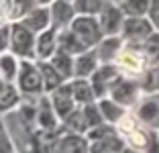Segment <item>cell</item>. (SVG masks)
<instances>
[{"label": "cell", "mask_w": 159, "mask_h": 153, "mask_svg": "<svg viewBox=\"0 0 159 153\" xmlns=\"http://www.w3.org/2000/svg\"><path fill=\"white\" fill-rule=\"evenodd\" d=\"M100 57L96 49H90L74 59V80H90L100 67Z\"/></svg>", "instance_id": "cell-10"}, {"label": "cell", "mask_w": 159, "mask_h": 153, "mask_svg": "<svg viewBox=\"0 0 159 153\" xmlns=\"http://www.w3.org/2000/svg\"><path fill=\"white\" fill-rule=\"evenodd\" d=\"M98 106H100V112H102V116H104V123H108V125L116 127L126 116V108L120 106L118 102H114L112 98H102V100H98Z\"/></svg>", "instance_id": "cell-18"}, {"label": "cell", "mask_w": 159, "mask_h": 153, "mask_svg": "<svg viewBox=\"0 0 159 153\" xmlns=\"http://www.w3.org/2000/svg\"><path fill=\"white\" fill-rule=\"evenodd\" d=\"M157 80H159V72H157Z\"/></svg>", "instance_id": "cell-38"}, {"label": "cell", "mask_w": 159, "mask_h": 153, "mask_svg": "<svg viewBox=\"0 0 159 153\" xmlns=\"http://www.w3.org/2000/svg\"><path fill=\"white\" fill-rule=\"evenodd\" d=\"M122 153H141L139 149H133V147H129V145H126L125 149H122Z\"/></svg>", "instance_id": "cell-35"}, {"label": "cell", "mask_w": 159, "mask_h": 153, "mask_svg": "<svg viewBox=\"0 0 159 153\" xmlns=\"http://www.w3.org/2000/svg\"><path fill=\"white\" fill-rule=\"evenodd\" d=\"M41 141V153H90V141L86 135H75L61 129L53 135H45Z\"/></svg>", "instance_id": "cell-1"}, {"label": "cell", "mask_w": 159, "mask_h": 153, "mask_svg": "<svg viewBox=\"0 0 159 153\" xmlns=\"http://www.w3.org/2000/svg\"><path fill=\"white\" fill-rule=\"evenodd\" d=\"M137 118L141 123H147V125H153L159 121V104L155 100H147L143 102L137 110Z\"/></svg>", "instance_id": "cell-26"}, {"label": "cell", "mask_w": 159, "mask_h": 153, "mask_svg": "<svg viewBox=\"0 0 159 153\" xmlns=\"http://www.w3.org/2000/svg\"><path fill=\"white\" fill-rule=\"evenodd\" d=\"M70 31L74 33L88 49L98 47L100 43H102V39H104L102 27H100V23H98L96 16H75V21L71 23Z\"/></svg>", "instance_id": "cell-4"}, {"label": "cell", "mask_w": 159, "mask_h": 153, "mask_svg": "<svg viewBox=\"0 0 159 153\" xmlns=\"http://www.w3.org/2000/svg\"><path fill=\"white\" fill-rule=\"evenodd\" d=\"M137 94H139V90H137V84L131 82V80H125L120 78L116 84L112 86V90H110V94H108V98H112L114 102H118L120 106H131L133 102L137 100Z\"/></svg>", "instance_id": "cell-13"}, {"label": "cell", "mask_w": 159, "mask_h": 153, "mask_svg": "<svg viewBox=\"0 0 159 153\" xmlns=\"http://www.w3.org/2000/svg\"><path fill=\"white\" fill-rule=\"evenodd\" d=\"M20 23L27 29H31L35 35H41L47 29H53L51 27V14H49V8H45V6H37L35 10H31Z\"/></svg>", "instance_id": "cell-14"}, {"label": "cell", "mask_w": 159, "mask_h": 153, "mask_svg": "<svg viewBox=\"0 0 159 153\" xmlns=\"http://www.w3.org/2000/svg\"><path fill=\"white\" fill-rule=\"evenodd\" d=\"M35 2H37V6H45V8H49L55 0H35Z\"/></svg>", "instance_id": "cell-34"}, {"label": "cell", "mask_w": 159, "mask_h": 153, "mask_svg": "<svg viewBox=\"0 0 159 153\" xmlns=\"http://www.w3.org/2000/svg\"><path fill=\"white\" fill-rule=\"evenodd\" d=\"M37 63H39V70H41L43 90H45V94L55 92L59 86H63V84H66V80H63L59 74H57V70L53 67L51 63H49V61H37Z\"/></svg>", "instance_id": "cell-19"}, {"label": "cell", "mask_w": 159, "mask_h": 153, "mask_svg": "<svg viewBox=\"0 0 159 153\" xmlns=\"http://www.w3.org/2000/svg\"><path fill=\"white\" fill-rule=\"evenodd\" d=\"M10 53L19 59H35V47H37V35L23 23H10Z\"/></svg>", "instance_id": "cell-3"}, {"label": "cell", "mask_w": 159, "mask_h": 153, "mask_svg": "<svg viewBox=\"0 0 159 153\" xmlns=\"http://www.w3.org/2000/svg\"><path fill=\"white\" fill-rule=\"evenodd\" d=\"M47 96H49V100H51L57 116L61 118V123L66 121L67 116L78 108V102H75V98H74V92H71V84L70 82H66L63 86H59L55 92L47 94Z\"/></svg>", "instance_id": "cell-7"}, {"label": "cell", "mask_w": 159, "mask_h": 153, "mask_svg": "<svg viewBox=\"0 0 159 153\" xmlns=\"http://www.w3.org/2000/svg\"><path fill=\"white\" fill-rule=\"evenodd\" d=\"M67 2H75V0H67Z\"/></svg>", "instance_id": "cell-37"}, {"label": "cell", "mask_w": 159, "mask_h": 153, "mask_svg": "<svg viewBox=\"0 0 159 153\" xmlns=\"http://www.w3.org/2000/svg\"><path fill=\"white\" fill-rule=\"evenodd\" d=\"M122 51V41L118 37H106L102 39V43L98 45L96 53L100 57V63H110V61H116L118 53Z\"/></svg>", "instance_id": "cell-22"}, {"label": "cell", "mask_w": 159, "mask_h": 153, "mask_svg": "<svg viewBox=\"0 0 159 153\" xmlns=\"http://www.w3.org/2000/svg\"><path fill=\"white\" fill-rule=\"evenodd\" d=\"M143 51H145V59L151 61V63H157L159 61V35H151L149 39L143 45Z\"/></svg>", "instance_id": "cell-29"}, {"label": "cell", "mask_w": 159, "mask_h": 153, "mask_svg": "<svg viewBox=\"0 0 159 153\" xmlns=\"http://www.w3.org/2000/svg\"><path fill=\"white\" fill-rule=\"evenodd\" d=\"M122 33L129 41H147L151 37V23H147L145 19H126Z\"/></svg>", "instance_id": "cell-16"}, {"label": "cell", "mask_w": 159, "mask_h": 153, "mask_svg": "<svg viewBox=\"0 0 159 153\" xmlns=\"http://www.w3.org/2000/svg\"><path fill=\"white\" fill-rule=\"evenodd\" d=\"M98 23L106 37H116V33L122 31V25H125L122 8H118L114 4H106L102 8V12L98 14Z\"/></svg>", "instance_id": "cell-9"}, {"label": "cell", "mask_w": 159, "mask_h": 153, "mask_svg": "<svg viewBox=\"0 0 159 153\" xmlns=\"http://www.w3.org/2000/svg\"><path fill=\"white\" fill-rule=\"evenodd\" d=\"M116 67L125 74H141L145 67V57L135 49H122L116 57Z\"/></svg>", "instance_id": "cell-15"}, {"label": "cell", "mask_w": 159, "mask_h": 153, "mask_svg": "<svg viewBox=\"0 0 159 153\" xmlns=\"http://www.w3.org/2000/svg\"><path fill=\"white\" fill-rule=\"evenodd\" d=\"M10 33H12V25L10 23L0 27V55L10 53Z\"/></svg>", "instance_id": "cell-31"}, {"label": "cell", "mask_w": 159, "mask_h": 153, "mask_svg": "<svg viewBox=\"0 0 159 153\" xmlns=\"http://www.w3.org/2000/svg\"><path fill=\"white\" fill-rule=\"evenodd\" d=\"M110 2H118V0H110ZM122 2H125V0H122Z\"/></svg>", "instance_id": "cell-36"}, {"label": "cell", "mask_w": 159, "mask_h": 153, "mask_svg": "<svg viewBox=\"0 0 159 153\" xmlns=\"http://www.w3.org/2000/svg\"><path fill=\"white\" fill-rule=\"evenodd\" d=\"M151 19H153V23L159 27V0H155L153 6H151Z\"/></svg>", "instance_id": "cell-33"}, {"label": "cell", "mask_w": 159, "mask_h": 153, "mask_svg": "<svg viewBox=\"0 0 159 153\" xmlns=\"http://www.w3.org/2000/svg\"><path fill=\"white\" fill-rule=\"evenodd\" d=\"M35 8H37L35 0H10V21L19 23V21H23Z\"/></svg>", "instance_id": "cell-25"}, {"label": "cell", "mask_w": 159, "mask_h": 153, "mask_svg": "<svg viewBox=\"0 0 159 153\" xmlns=\"http://www.w3.org/2000/svg\"><path fill=\"white\" fill-rule=\"evenodd\" d=\"M0 153H16L14 143H12V139H10L8 127H6L2 116H0Z\"/></svg>", "instance_id": "cell-30"}, {"label": "cell", "mask_w": 159, "mask_h": 153, "mask_svg": "<svg viewBox=\"0 0 159 153\" xmlns=\"http://www.w3.org/2000/svg\"><path fill=\"white\" fill-rule=\"evenodd\" d=\"M14 86L19 88L23 98H39L45 94L41 70H39V63L35 59H20L19 76H16Z\"/></svg>", "instance_id": "cell-2"}, {"label": "cell", "mask_w": 159, "mask_h": 153, "mask_svg": "<svg viewBox=\"0 0 159 153\" xmlns=\"http://www.w3.org/2000/svg\"><path fill=\"white\" fill-rule=\"evenodd\" d=\"M35 123H37V131L41 135H53L57 131L63 129V123L57 116L55 108H53L51 100L47 94L37 98V114H35Z\"/></svg>", "instance_id": "cell-5"}, {"label": "cell", "mask_w": 159, "mask_h": 153, "mask_svg": "<svg viewBox=\"0 0 159 153\" xmlns=\"http://www.w3.org/2000/svg\"><path fill=\"white\" fill-rule=\"evenodd\" d=\"M19 67H20V59L12 53H2L0 55V80L2 82L14 84L16 76H19Z\"/></svg>", "instance_id": "cell-21"}, {"label": "cell", "mask_w": 159, "mask_h": 153, "mask_svg": "<svg viewBox=\"0 0 159 153\" xmlns=\"http://www.w3.org/2000/svg\"><path fill=\"white\" fill-rule=\"evenodd\" d=\"M145 153H159V135L157 133H151V139H149Z\"/></svg>", "instance_id": "cell-32"}, {"label": "cell", "mask_w": 159, "mask_h": 153, "mask_svg": "<svg viewBox=\"0 0 159 153\" xmlns=\"http://www.w3.org/2000/svg\"><path fill=\"white\" fill-rule=\"evenodd\" d=\"M106 6V0H75L74 8L78 16H96Z\"/></svg>", "instance_id": "cell-24"}, {"label": "cell", "mask_w": 159, "mask_h": 153, "mask_svg": "<svg viewBox=\"0 0 159 153\" xmlns=\"http://www.w3.org/2000/svg\"><path fill=\"white\" fill-rule=\"evenodd\" d=\"M74 59L75 57H71V55H67V53L57 49V53L49 59V63L55 67L57 74L66 80V82H71V80H74Z\"/></svg>", "instance_id": "cell-23"}, {"label": "cell", "mask_w": 159, "mask_h": 153, "mask_svg": "<svg viewBox=\"0 0 159 153\" xmlns=\"http://www.w3.org/2000/svg\"><path fill=\"white\" fill-rule=\"evenodd\" d=\"M149 0H125L122 2V12L129 14V19H141L149 10Z\"/></svg>", "instance_id": "cell-27"}, {"label": "cell", "mask_w": 159, "mask_h": 153, "mask_svg": "<svg viewBox=\"0 0 159 153\" xmlns=\"http://www.w3.org/2000/svg\"><path fill=\"white\" fill-rule=\"evenodd\" d=\"M120 80V70L112 63H102L96 70V74L90 78V84L94 88V94H96V100H102V98H108L112 86Z\"/></svg>", "instance_id": "cell-6"}, {"label": "cell", "mask_w": 159, "mask_h": 153, "mask_svg": "<svg viewBox=\"0 0 159 153\" xmlns=\"http://www.w3.org/2000/svg\"><path fill=\"white\" fill-rule=\"evenodd\" d=\"M57 41H59V51H63V53H67V55H71V57H78V55H82V53H86V51H90L70 29L57 31Z\"/></svg>", "instance_id": "cell-17"}, {"label": "cell", "mask_w": 159, "mask_h": 153, "mask_svg": "<svg viewBox=\"0 0 159 153\" xmlns=\"http://www.w3.org/2000/svg\"><path fill=\"white\" fill-rule=\"evenodd\" d=\"M59 49L57 41V31L47 29L41 35H37V47H35V61H49Z\"/></svg>", "instance_id": "cell-11"}, {"label": "cell", "mask_w": 159, "mask_h": 153, "mask_svg": "<svg viewBox=\"0 0 159 153\" xmlns=\"http://www.w3.org/2000/svg\"><path fill=\"white\" fill-rule=\"evenodd\" d=\"M49 14H51V27L55 31L70 29L71 23L75 21V16H78V12L74 8V2H67V0H55L49 6Z\"/></svg>", "instance_id": "cell-8"}, {"label": "cell", "mask_w": 159, "mask_h": 153, "mask_svg": "<svg viewBox=\"0 0 159 153\" xmlns=\"http://www.w3.org/2000/svg\"><path fill=\"white\" fill-rule=\"evenodd\" d=\"M20 102H23V94L19 92V88L14 84L0 80V116L14 112L20 106Z\"/></svg>", "instance_id": "cell-12"}, {"label": "cell", "mask_w": 159, "mask_h": 153, "mask_svg": "<svg viewBox=\"0 0 159 153\" xmlns=\"http://www.w3.org/2000/svg\"><path fill=\"white\" fill-rule=\"evenodd\" d=\"M70 84H71V92H74V98L78 102V106H86V104L98 102L90 80H71Z\"/></svg>", "instance_id": "cell-20"}, {"label": "cell", "mask_w": 159, "mask_h": 153, "mask_svg": "<svg viewBox=\"0 0 159 153\" xmlns=\"http://www.w3.org/2000/svg\"><path fill=\"white\" fill-rule=\"evenodd\" d=\"M80 108H82V112H84V118H86V123H88L90 131L96 129V127H100V125H104V116H102V112H100L98 102L86 104V106H80Z\"/></svg>", "instance_id": "cell-28"}]
</instances>
